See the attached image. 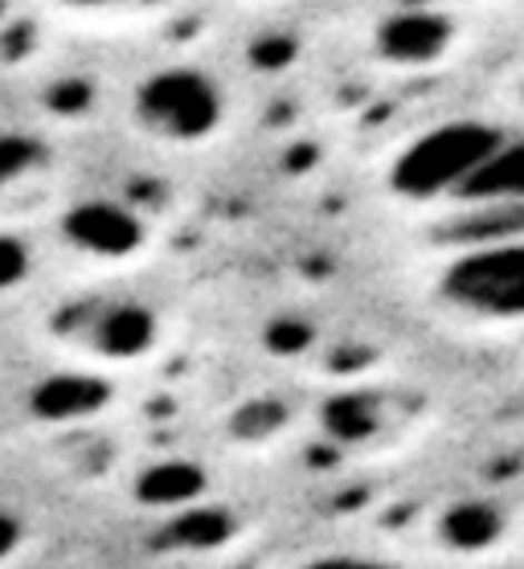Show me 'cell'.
<instances>
[{
	"instance_id": "17",
	"label": "cell",
	"mask_w": 524,
	"mask_h": 569,
	"mask_svg": "<svg viewBox=\"0 0 524 569\" xmlns=\"http://www.w3.org/2000/svg\"><path fill=\"white\" fill-rule=\"evenodd\" d=\"M467 4H492V0H467Z\"/></svg>"
},
{
	"instance_id": "9",
	"label": "cell",
	"mask_w": 524,
	"mask_h": 569,
	"mask_svg": "<svg viewBox=\"0 0 524 569\" xmlns=\"http://www.w3.org/2000/svg\"><path fill=\"white\" fill-rule=\"evenodd\" d=\"M111 386L99 373H53L29 393V410L41 422H78L107 406Z\"/></svg>"
},
{
	"instance_id": "10",
	"label": "cell",
	"mask_w": 524,
	"mask_h": 569,
	"mask_svg": "<svg viewBox=\"0 0 524 569\" xmlns=\"http://www.w3.org/2000/svg\"><path fill=\"white\" fill-rule=\"evenodd\" d=\"M201 492V467L185 463V459H165V463L144 467L140 479H136V500L144 508H192Z\"/></svg>"
},
{
	"instance_id": "8",
	"label": "cell",
	"mask_w": 524,
	"mask_h": 569,
	"mask_svg": "<svg viewBox=\"0 0 524 569\" xmlns=\"http://www.w3.org/2000/svg\"><path fill=\"white\" fill-rule=\"evenodd\" d=\"M508 517L496 500H451L435 520V541L451 553H484L504 537Z\"/></svg>"
},
{
	"instance_id": "4",
	"label": "cell",
	"mask_w": 524,
	"mask_h": 569,
	"mask_svg": "<svg viewBox=\"0 0 524 569\" xmlns=\"http://www.w3.org/2000/svg\"><path fill=\"white\" fill-rule=\"evenodd\" d=\"M58 337L99 365H140L160 349V316L144 299H82L58 316Z\"/></svg>"
},
{
	"instance_id": "1",
	"label": "cell",
	"mask_w": 524,
	"mask_h": 569,
	"mask_svg": "<svg viewBox=\"0 0 524 569\" xmlns=\"http://www.w3.org/2000/svg\"><path fill=\"white\" fill-rule=\"evenodd\" d=\"M504 131L487 119L463 116L409 136L385 164V189L402 206H455L463 184L496 152Z\"/></svg>"
},
{
	"instance_id": "7",
	"label": "cell",
	"mask_w": 524,
	"mask_h": 569,
	"mask_svg": "<svg viewBox=\"0 0 524 569\" xmlns=\"http://www.w3.org/2000/svg\"><path fill=\"white\" fill-rule=\"evenodd\" d=\"M459 209H516L524 206V136H504L496 152L463 184Z\"/></svg>"
},
{
	"instance_id": "18",
	"label": "cell",
	"mask_w": 524,
	"mask_h": 569,
	"mask_svg": "<svg viewBox=\"0 0 524 569\" xmlns=\"http://www.w3.org/2000/svg\"><path fill=\"white\" fill-rule=\"evenodd\" d=\"M0 13H4V4H0Z\"/></svg>"
},
{
	"instance_id": "11",
	"label": "cell",
	"mask_w": 524,
	"mask_h": 569,
	"mask_svg": "<svg viewBox=\"0 0 524 569\" xmlns=\"http://www.w3.org/2000/svg\"><path fill=\"white\" fill-rule=\"evenodd\" d=\"M385 427L382 398L373 393H340V398L324 401V430L336 442H369Z\"/></svg>"
},
{
	"instance_id": "13",
	"label": "cell",
	"mask_w": 524,
	"mask_h": 569,
	"mask_svg": "<svg viewBox=\"0 0 524 569\" xmlns=\"http://www.w3.org/2000/svg\"><path fill=\"white\" fill-rule=\"evenodd\" d=\"M29 274V250L9 233H0V291L17 287Z\"/></svg>"
},
{
	"instance_id": "5",
	"label": "cell",
	"mask_w": 524,
	"mask_h": 569,
	"mask_svg": "<svg viewBox=\"0 0 524 569\" xmlns=\"http://www.w3.org/2000/svg\"><path fill=\"white\" fill-rule=\"evenodd\" d=\"M455 46H459V26L447 9H435V4L389 9L369 33L373 58L389 70H402V74L435 70L438 62H447L455 53Z\"/></svg>"
},
{
	"instance_id": "14",
	"label": "cell",
	"mask_w": 524,
	"mask_h": 569,
	"mask_svg": "<svg viewBox=\"0 0 524 569\" xmlns=\"http://www.w3.org/2000/svg\"><path fill=\"white\" fill-rule=\"evenodd\" d=\"M21 545H26V520L9 508H0V566H9L21 553Z\"/></svg>"
},
{
	"instance_id": "2",
	"label": "cell",
	"mask_w": 524,
	"mask_h": 569,
	"mask_svg": "<svg viewBox=\"0 0 524 569\" xmlns=\"http://www.w3.org/2000/svg\"><path fill=\"white\" fill-rule=\"evenodd\" d=\"M230 99L218 78L201 66H160L131 91V123L165 148H201L226 128Z\"/></svg>"
},
{
	"instance_id": "12",
	"label": "cell",
	"mask_w": 524,
	"mask_h": 569,
	"mask_svg": "<svg viewBox=\"0 0 524 569\" xmlns=\"http://www.w3.org/2000/svg\"><path fill=\"white\" fill-rule=\"evenodd\" d=\"M46 164V143L29 131H0V189L29 181Z\"/></svg>"
},
{
	"instance_id": "6",
	"label": "cell",
	"mask_w": 524,
	"mask_h": 569,
	"mask_svg": "<svg viewBox=\"0 0 524 569\" xmlns=\"http://www.w3.org/2000/svg\"><path fill=\"white\" fill-rule=\"evenodd\" d=\"M62 242L75 254L90 262H128L136 259L144 247H148V221L128 206V201H116V197H82L66 209L62 221Z\"/></svg>"
},
{
	"instance_id": "15",
	"label": "cell",
	"mask_w": 524,
	"mask_h": 569,
	"mask_svg": "<svg viewBox=\"0 0 524 569\" xmlns=\"http://www.w3.org/2000/svg\"><path fill=\"white\" fill-rule=\"evenodd\" d=\"M295 569H389V566L377 561V557H365V553H320Z\"/></svg>"
},
{
	"instance_id": "16",
	"label": "cell",
	"mask_w": 524,
	"mask_h": 569,
	"mask_svg": "<svg viewBox=\"0 0 524 569\" xmlns=\"http://www.w3.org/2000/svg\"><path fill=\"white\" fill-rule=\"evenodd\" d=\"M66 9H119V4H140V0H58Z\"/></svg>"
},
{
	"instance_id": "3",
	"label": "cell",
	"mask_w": 524,
	"mask_h": 569,
	"mask_svg": "<svg viewBox=\"0 0 524 569\" xmlns=\"http://www.w3.org/2000/svg\"><path fill=\"white\" fill-rule=\"evenodd\" d=\"M438 299L479 323L524 320V238L463 247L438 271Z\"/></svg>"
}]
</instances>
